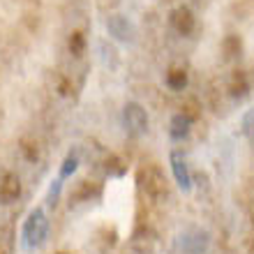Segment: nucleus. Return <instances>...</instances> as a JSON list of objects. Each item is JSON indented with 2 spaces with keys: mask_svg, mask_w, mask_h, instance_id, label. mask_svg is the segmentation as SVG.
I'll return each mask as SVG.
<instances>
[{
  "mask_svg": "<svg viewBox=\"0 0 254 254\" xmlns=\"http://www.w3.org/2000/svg\"><path fill=\"white\" fill-rule=\"evenodd\" d=\"M171 169H174L176 183L181 185V190L190 192V190H192V176H190L188 162H185V157H183L181 153H171Z\"/></svg>",
  "mask_w": 254,
  "mask_h": 254,
  "instance_id": "7",
  "label": "nucleus"
},
{
  "mask_svg": "<svg viewBox=\"0 0 254 254\" xmlns=\"http://www.w3.org/2000/svg\"><path fill=\"white\" fill-rule=\"evenodd\" d=\"M107 171L114 176H121L125 171V167H123V162L118 157H111V160H107Z\"/></svg>",
  "mask_w": 254,
  "mask_h": 254,
  "instance_id": "15",
  "label": "nucleus"
},
{
  "mask_svg": "<svg viewBox=\"0 0 254 254\" xmlns=\"http://www.w3.org/2000/svg\"><path fill=\"white\" fill-rule=\"evenodd\" d=\"M74 171H76V157H74V155H69V157L65 160V167H63L61 176H63V178H67V176L74 174Z\"/></svg>",
  "mask_w": 254,
  "mask_h": 254,
  "instance_id": "16",
  "label": "nucleus"
},
{
  "mask_svg": "<svg viewBox=\"0 0 254 254\" xmlns=\"http://www.w3.org/2000/svg\"><path fill=\"white\" fill-rule=\"evenodd\" d=\"M245 132H248L250 136H254V111H250L248 118H245Z\"/></svg>",
  "mask_w": 254,
  "mask_h": 254,
  "instance_id": "17",
  "label": "nucleus"
},
{
  "mask_svg": "<svg viewBox=\"0 0 254 254\" xmlns=\"http://www.w3.org/2000/svg\"><path fill=\"white\" fill-rule=\"evenodd\" d=\"M21 196V178L16 174H5L0 178V203H14Z\"/></svg>",
  "mask_w": 254,
  "mask_h": 254,
  "instance_id": "6",
  "label": "nucleus"
},
{
  "mask_svg": "<svg viewBox=\"0 0 254 254\" xmlns=\"http://www.w3.org/2000/svg\"><path fill=\"white\" fill-rule=\"evenodd\" d=\"M21 150H23V155H26L28 162H35V160H37V143H33L30 139H23V141H21Z\"/></svg>",
  "mask_w": 254,
  "mask_h": 254,
  "instance_id": "14",
  "label": "nucleus"
},
{
  "mask_svg": "<svg viewBox=\"0 0 254 254\" xmlns=\"http://www.w3.org/2000/svg\"><path fill=\"white\" fill-rule=\"evenodd\" d=\"M0 254H9V250H7L5 245H2V243H0Z\"/></svg>",
  "mask_w": 254,
  "mask_h": 254,
  "instance_id": "18",
  "label": "nucleus"
},
{
  "mask_svg": "<svg viewBox=\"0 0 254 254\" xmlns=\"http://www.w3.org/2000/svg\"><path fill=\"white\" fill-rule=\"evenodd\" d=\"M107 30L111 33L114 40L123 42V44H127V42L134 40V26L127 21V16H123V14H114V16H109L107 19Z\"/></svg>",
  "mask_w": 254,
  "mask_h": 254,
  "instance_id": "3",
  "label": "nucleus"
},
{
  "mask_svg": "<svg viewBox=\"0 0 254 254\" xmlns=\"http://www.w3.org/2000/svg\"><path fill=\"white\" fill-rule=\"evenodd\" d=\"M132 245H134V250H136V252L150 254V252H155V248H157V238H155L148 229H141V231H136V234H134Z\"/></svg>",
  "mask_w": 254,
  "mask_h": 254,
  "instance_id": "8",
  "label": "nucleus"
},
{
  "mask_svg": "<svg viewBox=\"0 0 254 254\" xmlns=\"http://www.w3.org/2000/svg\"><path fill=\"white\" fill-rule=\"evenodd\" d=\"M243 49V42L238 35H229V37H224V42H222V51H224V58H236V56L241 54Z\"/></svg>",
  "mask_w": 254,
  "mask_h": 254,
  "instance_id": "12",
  "label": "nucleus"
},
{
  "mask_svg": "<svg viewBox=\"0 0 254 254\" xmlns=\"http://www.w3.org/2000/svg\"><path fill=\"white\" fill-rule=\"evenodd\" d=\"M139 185L141 190L150 196V199L160 201L169 194V181L164 171H162L157 164H146V167L139 171Z\"/></svg>",
  "mask_w": 254,
  "mask_h": 254,
  "instance_id": "1",
  "label": "nucleus"
},
{
  "mask_svg": "<svg viewBox=\"0 0 254 254\" xmlns=\"http://www.w3.org/2000/svg\"><path fill=\"white\" fill-rule=\"evenodd\" d=\"M190 125H192V121H190L188 116L176 114L174 118H171V136H174V139H183V136H188Z\"/></svg>",
  "mask_w": 254,
  "mask_h": 254,
  "instance_id": "11",
  "label": "nucleus"
},
{
  "mask_svg": "<svg viewBox=\"0 0 254 254\" xmlns=\"http://www.w3.org/2000/svg\"><path fill=\"white\" fill-rule=\"evenodd\" d=\"M167 86L171 88V90H183V88L188 86V72L183 69V67H174V69H169L167 72Z\"/></svg>",
  "mask_w": 254,
  "mask_h": 254,
  "instance_id": "9",
  "label": "nucleus"
},
{
  "mask_svg": "<svg viewBox=\"0 0 254 254\" xmlns=\"http://www.w3.org/2000/svg\"><path fill=\"white\" fill-rule=\"evenodd\" d=\"M250 90V81L245 76V72H236L229 81V93L234 95V97H245Z\"/></svg>",
  "mask_w": 254,
  "mask_h": 254,
  "instance_id": "10",
  "label": "nucleus"
},
{
  "mask_svg": "<svg viewBox=\"0 0 254 254\" xmlns=\"http://www.w3.org/2000/svg\"><path fill=\"white\" fill-rule=\"evenodd\" d=\"M171 26L178 35H192L194 28H196V19L190 7H176L171 12Z\"/></svg>",
  "mask_w": 254,
  "mask_h": 254,
  "instance_id": "5",
  "label": "nucleus"
},
{
  "mask_svg": "<svg viewBox=\"0 0 254 254\" xmlns=\"http://www.w3.org/2000/svg\"><path fill=\"white\" fill-rule=\"evenodd\" d=\"M26 236L30 245H40L47 236V217L42 210H33L26 222Z\"/></svg>",
  "mask_w": 254,
  "mask_h": 254,
  "instance_id": "4",
  "label": "nucleus"
},
{
  "mask_svg": "<svg viewBox=\"0 0 254 254\" xmlns=\"http://www.w3.org/2000/svg\"><path fill=\"white\" fill-rule=\"evenodd\" d=\"M67 47H69V54L72 56H83V51H86V37H83V33L74 30V33L69 35Z\"/></svg>",
  "mask_w": 254,
  "mask_h": 254,
  "instance_id": "13",
  "label": "nucleus"
},
{
  "mask_svg": "<svg viewBox=\"0 0 254 254\" xmlns=\"http://www.w3.org/2000/svg\"><path fill=\"white\" fill-rule=\"evenodd\" d=\"M123 121H125L127 132L134 136H143L148 132V114L139 102H127L125 111H123Z\"/></svg>",
  "mask_w": 254,
  "mask_h": 254,
  "instance_id": "2",
  "label": "nucleus"
}]
</instances>
